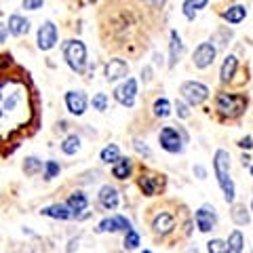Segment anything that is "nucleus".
Masks as SVG:
<instances>
[{
  "mask_svg": "<svg viewBox=\"0 0 253 253\" xmlns=\"http://www.w3.org/2000/svg\"><path fill=\"white\" fill-rule=\"evenodd\" d=\"M230 215H232V219H234V224H239V226H247L249 219H251L249 211L245 209V205H234L232 211H230Z\"/></svg>",
  "mask_w": 253,
  "mask_h": 253,
  "instance_id": "cd10ccee",
  "label": "nucleus"
},
{
  "mask_svg": "<svg viewBox=\"0 0 253 253\" xmlns=\"http://www.w3.org/2000/svg\"><path fill=\"white\" fill-rule=\"evenodd\" d=\"M173 228H175V217H173L171 213H158L152 221V230L161 236L173 232Z\"/></svg>",
  "mask_w": 253,
  "mask_h": 253,
  "instance_id": "2eb2a0df",
  "label": "nucleus"
},
{
  "mask_svg": "<svg viewBox=\"0 0 253 253\" xmlns=\"http://www.w3.org/2000/svg\"><path fill=\"white\" fill-rule=\"evenodd\" d=\"M152 110H154V116H158V118H167V116L171 114V104H169V99H165V97L156 99Z\"/></svg>",
  "mask_w": 253,
  "mask_h": 253,
  "instance_id": "c756f323",
  "label": "nucleus"
},
{
  "mask_svg": "<svg viewBox=\"0 0 253 253\" xmlns=\"http://www.w3.org/2000/svg\"><path fill=\"white\" fill-rule=\"evenodd\" d=\"M41 213L46 215V217H53V219H70V217H74V213L70 211L68 205H51V207H44Z\"/></svg>",
  "mask_w": 253,
  "mask_h": 253,
  "instance_id": "aec40b11",
  "label": "nucleus"
},
{
  "mask_svg": "<svg viewBox=\"0 0 253 253\" xmlns=\"http://www.w3.org/2000/svg\"><path fill=\"white\" fill-rule=\"evenodd\" d=\"M184 55V42L177 32H171V42H169V68H173Z\"/></svg>",
  "mask_w": 253,
  "mask_h": 253,
  "instance_id": "f3484780",
  "label": "nucleus"
},
{
  "mask_svg": "<svg viewBox=\"0 0 253 253\" xmlns=\"http://www.w3.org/2000/svg\"><path fill=\"white\" fill-rule=\"evenodd\" d=\"M126 230H131V221L123 215H112L97 226V232H126Z\"/></svg>",
  "mask_w": 253,
  "mask_h": 253,
  "instance_id": "4468645a",
  "label": "nucleus"
},
{
  "mask_svg": "<svg viewBox=\"0 0 253 253\" xmlns=\"http://www.w3.org/2000/svg\"><path fill=\"white\" fill-rule=\"evenodd\" d=\"M194 221L201 232H211L213 228L217 226V213L213 207H209V205H203V207L194 213Z\"/></svg>",
  "mask_w": 253,
  "mask_h": 253,
  "instance_id": "1a4fd4ad",
  "label": "nucleus"
},
{
  "mask_svg": "<svg viewBox=\"0 0 253 253\" xmlns=\"http://www.w3.org/2000/svg\"><path fill=\"white\" fill-rule=\"evenodd\" d=\"M236 68H239V59H236L234 55H228V57L224 59V63H221V70H219L221 83H230L234 78V74H236Z\"/></svg>",
  "mask_w": 253,
  "mask_h": 253,
  "instance_id": "6ab92c4d",
  "label": "nucleus"
},
{
  "mask_svg": "<svg viewBox=\"0 0 253 253\" xmlns=\"http://www.w3.org/2000/svg\"><path fill=\"white\" fill-rule=\"evenodd\" d=\"M158 141H161V148L167 150L169 154H179L184 152V141L186 137L181 135V129L177 126H165V129L158 133Z\"/></svg>",
  "mask_w": 253,
  "mask_h": 253,
  "instance_id": "39448f33",
  "label": "nucleus"
},
{
  "mask_svg": "<svg viewBox=\"0 0 253 253\" xmlns=\"http://www.w3.org/2000/svg\"><path fill=\"white\" fill-rule=\"evenodd\" d=\"M63 59H66V63L74 70V72L83 74L86 70V46H84V42L76 41V38L66 41L63 42Z\"/></svg>",
  "mask_w": 253,
  "mask_h": 253,
  "instance_id": "7ed1b4c3",
  "label": "nucleus"
},
{
  "mask_svg": "<svg viewBox=\"0 0 253 253\" xmlns=\"http://www.w3.org/2000/svg\"><path fill=\"white\" fill-rule=\"evenodd\" d=\"M78 150H81V137H78V135H68L66 139L61 141V152L63 154L72 156V154L78 152Z\"/></svg>",
  "mask_w": 253,
  "mask_h": 253,
  "instance_id": "a878e982",
  "label": "nucleus"
},
{
  "mask_svg": "<svg viewBox=\"0 0 253 253\" xmlns=\"http://www.w3.org/2000/svg\"><path fill=\"white\" fill-rule=\"evenodd\" d=\"M86 2H95V0H86Z\"/></svg>",
  "mask_w": 253,
  "mask_h": 253,
  "instance_id": "a19ab883",
  "label": "nucleus"
},
{
  "mask_svg": "<svg viewBox=\"0 0 253 253\" xmlns=\"http://www.w3.org/2000/svg\"><path fill=\"white\" fill-rule=\"evenodd\" d=\"M34 116L32 93L21 78L0 81V139H13L30 125Z\"/></svg>",
  "mask_w": 253,
  "mask_h": 253,
  "instance_id": "f257e3e1",
  "label": "nucleus"
},
{
  "mask_svg": "<svg viewBox=\"0 0 253 253\" xmlns=\"http://www.w3.org/2000/svg\"><path fill=\"white\" fill-rule=\"evenodd\" d=\"M239 146H241V148H247V150H249V148L253 146V139H251V137H245V139H241V141H239Z\"/></svg>",
  "mask_w": 253,
  "mask_h": 253,
  "instance_id": "ea45409f",
  "label": "nucleus"
},
{
  "mask_svg": "<svg viewBox=\"0 0 253 253\" xmlns=\"http://www.w3.org/2000/svg\"><path fill=\"white\" fill-rule=\"evenodd\" d=\"M213 171H215L217 184L221 188V192H224L226 203H234L236 188L230 177V154H228L226 150H217L215 156H213Z\"/></svg>",
  "mask_w": 253,
  "mask_h": 253,
  "instance_id": "f03ea898",
  "label": "nucleus"
},
{
  "mask_svg": "<svg viewBox=\"0 0 253 253\" xmlns=\"http://www.w3.org/2000/svg\"><path fill=\"white\" fill-rule=\"evenodd\" d=\"M118 158H121V150H118V146H114V144H110V146H106L104 150H101V161L104 163H116Z\"/></svg>",
  "mask_w": 253,
  "mask_h": 253,
  "instance_id": "c85d7f7f",
  "label": "nucleus"
},
{
  "mask_svg": "<svg viewBox=\"0 0 253 253\" xmlns=\"http://www.w3.org/2000/svg\"><path fill=\"white\" fill-rule=\"evenodd\" d=\"M118 190L112 186H104L99 190V205L104 207L106 211H114L118 207Z\"/></svg>",
  "mask_w": 253,
  "mask_h": 253,
  "instance_id": "dca6fc26",
  "label": "nucleus"
},
{
  "mask_svg": "<svg viewBox=\"0 0 253 253\" xmlns=\"http://www.w3.org/2000/svg\"><path fill=\"white\" fill-rule=\"evenodd\" d=\"M139 247V234L133 230H126L125 232V249H137Z\"/></svg>",
  "mask_w": 253,
  "mask_h": 253,
  "instance_id": "7c9ffc66",
  "label": "nucleus"
},
{
  "mask_svg": "<svg viewBox=\"0 0 253 253\" xmlns=\"http://www.w3.org/2000/svg\"><path fill=\"white\" fill-rule=\"evenodd\" d=\"M243 247H245V236L239 230H234L230 236H228L226 253H243Z\"/></svg>",
  "mask_w": 253,
  "mask_h": 253,
  "instance_id": "b1692460",
  "label": "nucleus"
},
{
  "mask_svg": "<svg viewBox=\"0 0 253 253\" xmlns=\"http://www.w3.org/2000/svg\"><path fill=\"white\" fill-rule=\"evenodd\" d=\"M104 76H106V81L108 83H116V81H121V78H126L129 76V66H126V61L125 59H110L106 63V68H104Z\"/></svg>",
  "mask_w": 253,
  "mask_h": 253,
  "instance_id": "f8f14e48",
  "label": "nucleus"
},
{
  "mask_svg": "<svg viewBox=\"0 0 253 253\" xmlns=\"http://www.w3.org/2000/svg\"><path fill=\"white\" fill-rule=\"evenodd\" d=\"M133 146H135V150H137V152H139L141 156H146V158H150V156H152V150H150V148L146 146V141L135 139V141H133Z\"/></svg>",
  "mask_w": 253,
  "mask_h": 253,
  "instance_id": "c9c22d12",
  "label": "nucleus"
},
{
  "mask_svg": "<svg viewBox=\"0 0 253 253\" xmlns=\"http://www.w3.org/2000/svg\"><path fill=\"white\" fill-rule=\"evenodd\" d=\"M251 211H253V203H251Z\"/></svg>",
  "mask_w": 253,
  "mask_h": 253,
  "instance_id": "37998d69",
  "label": "nucleus"
},
{
  "mask_svg": "<svg viewBox=\"0 0 253 253\" xmlns=\"http://www.w3.org/2000/svg\"><path fill=\"white\" fill-rule=\"evenodd\" d=\"M59 163H55V161H46L44 163V179H53V177H57L59 175Z\"/></svg>",
  "mask_w": 253,
  "mask_h": 253,
  "instance_id": "2f4dec72",
  "label": "nucleus"
},
{
  "mask_svg": "<svg viewBox=\"0 0 253 253\" xmlns=\"http://www.w3.org/2000/svg\"><path fill=\"white\" fill-rule=\"evenodd\" d=\"M251 175H253V167H251Z\"/></svg>",
  "mask_w": 253,
  "mask_h": 253,
  "instance_id": "79ce46f5",
  "label": "nucleus"
},
{
  "mask_svg": "<svg viewBox=\"0 0 253 253\" xmlns=\"http://www.w3.org/2000/svg\"><path fill=\"white\" fill-rule=\"evenodd\" d=\"M131 161H129V158H118V161L114 163V167H112V175L116 177V179H126V177H129L131 175Z\"/></svg>",
  "mask_w": 253,
  "mask_h": 253,
  "instance_id": "5701e85b",
  "label": "nucleus"
},
{
  "mask_svg": "<svg viewBox=\"0 0 253 253\" xmlns=\"http://www.w3.org/2000/svg\"><path fill=\"white\" fill-rule=\"evenodd\" d=\"M21 4L26 11H38V9H42L44 0H21Z\"/></svg>",
  "mask_w": 253,
  "mask_h": 253,
  "instance_id": "f704fd0d",
  "label": "nucleus"
},
{
  "mask_svg": "<svg viewBox=\"0 0 253 253\" xmlns=\"http://www.w3.org/2000/svg\"><path fill=\"white\" fill-rule=\"evenodd\" d=\"M86 106H89V99H86L84 91H68L66 93V108L70 114L83 116L86 112Z\"/></svg>",
  "mask_w": 253,
  "mask_h": 253,
  "instance_id": "9b49d317",
  "label": "nucleus"
},
{
  "mask_svg": "<svg viewBox=\"0 0 253 253\" xmlns=\"http://www.w3.org/2000/svg\"><path fill=\"white\" fill-rule=\"evenodd\" d=\"M215 46H213L211 42H201L199 46H196V51H194V55H192V61H194V66L196 68H201V70H205V68H209L213 61H215Z\"/></svg>",
  "mask_w": 253,
  "mask_h": 253,
  "instance_id": "9d476101",
  "label": "nucleus"
},
{
  "mask_svg": "<svg viewBox=\"0 0 253 253\" xmlns=\"http://www.w3.org/2000/svg\"><path fill=\"white\" fill-rule=\"evenodd\" d=\"M144 253H152V251H144Z\"/></svg>",
  "mask_w": 253,
  "mask_h": 253,
  "instance_id": "c03bdc74",
  "label": "nucleus"
},
{
  "mask_svg": "<svg viewBox=\"0 0 253 253\" xmlns=\"http://www.w3.org/2000/svg\"><path fill=\"white\" fill-rule=\"evenodd\" d=\"M114 99L121 106H125V108H133V106H135V99H137V81H135V78H126L121 86H116Z\"/></svg>",
  "mask_w": 253,
  "mask_h": 253,
  "instance_id": "0eeeda50",
  "label": "nucleus"
},
{
  "mask_svg": "<svg viewBox=\"0 0 253 253\" xmlns=\"http://www.w3.org/2000/svg\"><path fill=\"white\" fill-rule=\"evenodd\" d=\"M194 175L199 179H205V177H207V171H205V167H199V165H196V167H194Z\"/></svg>",
  "mask_w": 253,
  "mask_h": 253,
  "instance_id": "58836bf2",
  "label": "nucleus"
},
{
  "mask_svg": "<svg viewBox=\"0 0 253 253\" xmlns=\"http://www.w3.org/2000/svg\"><path fill=\"white\" fill-rule=\"evenodd\" d=\"M36 42L41 51H51L55 44H57V26L53 21H44L41 28H38L36 34Z\"/></svg>",
  "mask_w": 253,
  "mask_h": 253,
  "instance_id": "6e6552de",
  "label": "nucleus"
},
{
  "mask_svg": "<svg viewBox=\"0 0 253 253\" xmlns=\"http://www.w3.org/2000/svg\"><path fill=\"white\" fill-rule=\"evenodd\" d=\"M42 169H44V163L36 156H28L26 161H23V171H26V175H36V173H41Z\"/></svg>",
  "mask_w": 253,
  "mask_h": 253,
  "instance_id": "bb28decb",
  "label": "nucleus"
},
{
  "mask_svg": "<svg viewBox=\"0 0 253 253\" xmlns=\"http://www.w3.org/2000/svg\"><path fill=\"white\" fill-rule=\"evenodd\" d=\"M6 28H9V34L13 36H23L30 32V21L26 17H21V15H11Z\"/></svg>",
  "mask_w": 253,
  "mask_h": 253,
  "instance_id": "a211bd4d",
  "label": "nucleus"
},
{
  "mask_svg": "<svg viewBox=\"0 0 253 253\" xmlns=\"http://www.w3.org/2000/svg\"><path fill=\"white\" fill-rule=\"evenodd\" d=\"M207 251L209 253H226V243L219 239H213L207 243Z\"/></svg>",
  "mask_w": 253,
  "mask_h": 253,
  "instance_id": "72a5a7b5",
  "label": "nucleus"
},
{
  "mask_svg": "<svg viewBox=\"0 0 253 253\" xmlns=\"http://www.w3.org/2000/svg\"><path fill=\"white\" fill-rule=\"evenodd\" d=\"M207 4H209V0H186V2H184V15L190 21H192L196 17V11L205 9Z\"/></svg>",
  "mask_w": 253,
  "mask_h": 253,
  "instance_id": "393cba45",
  "label": "nucleus"
},
{
  "mask_svg": "<svg viewBox=\"0 0 253 253\" xmlns=\"http://www.w3.org/2000/svg\"><path fill=\"white\" fill-rule=\"evenodd\" d=\"M175 112H177L179 118H188L190 116V110H188V106L184 104V101H175Z\"/></svg>",
  "mask_w": 253,
  "mask_h": 253,
  "instance_id": "e433bc0d",
  "label": "nucleus"
},
{
  "mask_svg": "<svg viewBox=\"0 0 253 253\" xmlns=\"http://www.w3.org/2000/svg\"><path fill=\"white\" fill-rule=\"evenodd\" d=\"M68 207L70 211L74 213V217L76 215H81L83 211H86V205H89V201H86V196L83 192H74V194H70V199H68Z\"/></svg>",
  "mask_w": 253,
  "mask_h": 253,
  "instance_id": "4be33fe9",
  "label": "nucleus"
},
{
  "mask_svg": "<svg viewBox=\"0 0 253 253\" xmlns=\"http://www.w3.org/2000/svg\"><path fill=\"white\" fill-rule=\"evenodd\" d=\"M93 108L97 110V112H104V110L108 108V95L106 93H97V95H93Z\"/></svg>",
  "mask_w": 253,
  "mask_h": 253,
  "instance_id": "473e14b6",
  "label": "nucleus"
},
{
  "mask_svg": "<svg viewBox=\"0 0 253 253\" xmlns=\"http://www.w3.org/2000/svg\"><path fill=\"white\" fill-rule=\"evenodd\" d=\"M6 36H9V28H6L4 23H0V44L6 41Z\"/></svg>",
  "mask_w": 253,
  "mask_h": 253,
  "instance_id": "4c0bfd02",
  "label": "nucleus"
},
{
  "mask_svg": "<svg viewBox=\"0 0 253 253\" xmlns=\"http://www.w3.org/2000/svg\"><path fill=\"white\" fill-rule=\"evenodd\" d=\"M221 17H224L228 23H232V26H239V23L247 17V9H245L243 4H234L230 9H226L221 13Z\"/></svg>",
  "mask_w": 253,
  "mask_h": 253,
  "instance_id": "412c9836",
  "label": "nucleus"
},
{
  "mask_svg": "<svg viewBox=\"0 0 253 253\" xmlns=\"http://www.w3.org/2000/svg\"><path fill=\"white\" fill-rule=\"evenodd\" d=\"M139 186H141V190H144L146 196H154L163 190L165 179H163V175H156V173L146 171V173H141V177H139Z\"/></svg>",
  "mask_w": 253,
  "mask_h": 253,
  "instance_id": "ddd939ff",
  "label": "nucleus"
},
{
  "mask_svg": "<svg viewBox=\"0 0 253 253\" xmlns=\"http://www.w3.org/2000/svg\"><path fill=\"white\" fill-rule=\"evenodd\" d=\"M215 108L221 116H228V118H236L245 112L247 108V99L243 95H236V93H219L215 97Z\"/></svg>",
  "mask_w": 253,
  "mask_h": 253,
  "instance_id": "20e7f679",
  "label": "nucleus"
},
{
  "mask_svg": "<svg viewBox=\"0 0 253 253\" xmlns=\"http://www.w3.org/2000/svg\"><path fill=\"white\" fill-rule=\"evenodd\" d=\"M181 97L188 101V106H201L205 99L209 97V89L205 86L203 83H196V81H188L181 84Z\"/></svg>",
  "mask_w": 253,
  "mask_h": 253,
  "instance_id": "423d86ee",
  "label": "nucleus"
}]
</instances>
